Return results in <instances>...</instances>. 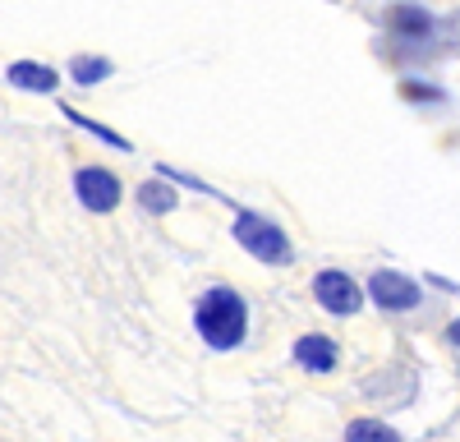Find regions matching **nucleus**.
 Listing matches in <instances>:
<instances>
[{
	"mask_svg": "<svg viewBox=\"0 0 460 442\" xmlns=\"http://www.w3.org/2000/svg\"><path fill=\"white\" fill-rule=\"evenodd\" d=\"M194 327H199V337L212 350H230V346L244 341L249 309H244V300L230 286H212V290L199 295V305H194Z\"/></svg>",
	"mask_w": 460,
	"mask_h": 442,
	"instance_id": "obj_1",
	"label": "nucleus"
},
{
	"mask_svg": "<svg viewBox=\"0 0 460 442\" xmlns=\"http://www.w3.org/2000/svg\"><path fill=\"white\" fill-rule=\"evenodd\" d=\"M235 240L258 258V263H290V240L277 221L258 212H235Z\"/></svg>",
	"mask_w": 460,
	"mask_h": 442,
	"instance_id": "obj_2",
	"label": "nucleus"
},
{
	"mask_svg": "<svg viewBox=\"0 0 460 442\" xmlns=\"http://www.w3.org/2000/svg\"><path fill=\"white\" fill-rule=\"evenodd\" d=\"M368 295L377 300V309H392V314H405V309L419 305V286H414V277L392 272V268H377V272H373Z\"/></svg>",
	"mask_w": 460,
	"mask_h": 442,
	"instance_id": "obj_3",
	"label": "nucleus"
},
{
	"mask_svg": "<svg viewBox=\"0 0 460 442\" xmlns=\"http://www.w3.org/2000/svg\"><path fill=\"white\" fill-rule=\"evenodd\" d=\"M74 194H79V203L88 212H111L115 203H120V180H115L111 171H102V166H84L79 175H74Z\"/></svg>",
	"mask_w": 460,
	"mask_h": 442,
	"instance_id": "obj_4",
	"label": "nucleus"
},
{
	"mask_svg": "<svg viewBox=\"0 0 460 442\" xmlns=\"http://www.w3.org/2000/svg\"><path fill=\"white\" fill-rule=\"evenodd\" d=\"M314 295H318V305L327 314H355L359 309V286L345 277V272H318Z\"/></svg>",
	"mask_w": 460,
	"mask_h": 442,
	"instance_id": "obj_5",
	"label": "nucleus"
},
{
	"mask_svg": "<svg viewBox=\"0 0 460 442\" xmlns=\"http://www.w3.org/2000/svg\"><path fill=\"white\" fill-rule=\"evenodd\" d=\"M295 359L309 368V374H332L336 359H341V350H336L332 337H323V332H309V337L295 341Z\"/></svg>",
	"mask_w": 460,
	"mask_h": 442,
	"instance_id": "obj_6",
	"label": "nucleus"
},
{
	"mask_svg": "<svg viewBox=\"0 0 460 442\" xmlns=\"http://www.w3.org/2000/svg\"><path fill=\"white\" fill-rule=\"evenodd\" d=\"M5 79H10L14 88H23V93H56V84H60L56 69H51V65H37V60H14Z\"/></svg>",
	"mask_w": 460,
	"mask_h": 442,
	"instance_id": "obj_7",
	"label": "nucleus"
},
{
	"mask_svg": "<svg viewBox=\"0 0 460 442\" xmlns=\"http://www.w3.org/2000/svg\"><path fill=\"white\" fill-rule=\"evenodd\" d=\"M345 442H401V433L382 420H355L345 429Z\"/></svg>",
	"mask_w": 460,
	"mask_h": 442,
	"instance_id": "obj_8",
	"label": "nucleus"
},
{
	"mask_svg": "<svg viewBox=\"0 0 460 442\" xmlns=\"http://www.w3.org/2000/svg\"><path fill=\"white\" fill-rule=\"evenodd\" d=\"M69 74H74V84H102V79H111V60L106 56H74V65H69Z\"/></svg>",
	"mask_w": 460,
	"mask_h": 442,
	"instance_id": "obj_9",
	"label": "nucleus"
},
{
	"mask_svg": "<svg viewBox=\"0 0 460 442\" xmlns=\"http://www.w3.org/2000/svg\"><path fill=\"white\" fill-rule=\"evenodd\" d=\"M138 203H143L147 212H175L180 194L171 190V184H162V180H147L143 190H138Z\"/></svg>",
	"mask_w": 460,
	"mask_h": 442,
	"instance_id": "obj_10",
	"label": "nucleus"
},
{
	"mask_svg": "<svg viewBox=\"0 0 460 442\" xmlns=\"http://www.w3.org/2000/svg\"><path fill=\"white\" fill-rule=\"evenodd\" d=\"M65 120H74L79 129H88V134H97L102 143H111V147H120V153H134V143L125 138V134H115V129H106V125H97V120H88V116H79L74 106H65Z\"/></svg>",
	"mask_w": 460,
	"mask_h": 442,
	"instance_id": "obj_11",
	"label": "nucleus"
}]
</instances>
